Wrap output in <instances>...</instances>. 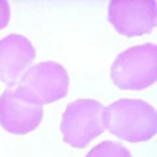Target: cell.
Returning <instances> with one entry per match:
<instances>
[{
    "label": "cell",
    "mask_w": 157,
    "mask_h": 157,
    "mask_svg": "<svg viewBox=\"0 0 157 157\" xmlns=\"http://www.w3.org/2000/svg\"><path fill=\"white\" fill-rule=\"evenodd\" d=\"M36 58V48L21 34L0 39V80L8 86L18 84Z\"/></svg>",
    "instance_id": "obj_7"
},
{
    "label": "cell",
    "mask_w": 157,
    "mask_h": 157,
    "mask_svg": "<svg viewBox=\"0 0 157 157\" xmlns=\"http://www.w3.org/2000/svg\"><path fill=\"white\" fill-rule=\"evenodd\" d=\"M113 82L123 90H141L157 78V47L155 43L132 46L121 52L110 72Z\"/></svg>",
    "instance_id": "obj_2"
},
{
    "label": "cell",
    "mask_w": 157,
    "mask_h": 157,
    "mask_svg": "<svg viewBox=\"0 0 157 157\" xmlns=\"http://www.w3.org/2000/svg\"><path fill=\"white\" fill-rule=\"evenodd\" d=\"M105 127L110 134L130 143L147 141L157 131L156 110L143 100L121 98L105 107Z\"/></svg>",
    "instance_id": "obj_1"
},
{
    "label": "cell",
    "mask_w": 157,
    "mask_h": 157,
    "mask_svg": "<svg viewBox=\"0 0 157 157\" xmlns=\"http://www.w3.org/2000/svg\"><path fill=\"white\" fill-rule=\"evenodd\" d=\"M107 18L115 30L126 37L151 33L157 24L156 2H111Z\"/></svg>",
    "instance_id": "obj_6"
},
{
    "label": "cell",
    "mask_w": 157,
    "mask_h": 157,
    "mask_svg": "<svg viewBox=\"0 0 157 157\" xmlns=\"http://www.w3.org/2000/svg\"><path fill=\"white\" fill-rule=\"evenodd\" d=\"M17 88L26 100L43 106L67 96L70 76L59 63L42 62L29 68Z\"/></svg>",
    "instance_id": "obj_4"
},
{
    "label": "cell",
    "mask_w": 157,
    "mask_h": 157,
    "mask_svg": "<svg viewBox=\"0 0 157 157\" xmlns=\"http://www.w3.org/2000/svg\"><path fill=\"white\" fill-rule=\"evenodd\" d=\"M11 18V7L6 0H0V30L4 29Z\"/></svg>",
    "instance_id": "obj_9"
},
{
    "label": "cell",
    "mask_w": 157,
    "mask_h": 157,
    "mask_svg": "<svg viewBox=\"0 0 157 157\" xmlns=\"http://www.w3.org/2000/svg\"><path fill=\"white\" fill-rule=\"evenodd\" d=\"M43 106L26 100L18 88L7 89L0 96V124L13 135H26L39 126Z\"/></svg>",
    "instance_id": "obj_5"
},
{
    "label": "cell",
    "mask_w": 157,
    "mask_h": 157,
    "mask_svg": "<svg viewBox=\"0 0 157 157\" xmlns=\"http://www.w3.org/2000/svg\"><path fill=\"white\" fill-rule=\"evenodd\" d=\"M60 131L67 144L73 148H85L106 131L104 105L89 98L72 102L63 113Z\"/></svg>",
    "instance_id": "obj_3"
},
{
    "label": "cell",
    "mask_w": 157,
    "mask_h": 157,
    "mask_svg": "<svg viewBox=\"0 0 157 157\" xmlns=\"http://www.w3.org/2000/svg\"><path fill=\"white\" fill-rule=\"evenodd\" d=\"M85 157H132V155L123 144L106 140L93 147Z\"/></svg>",
    "instance_id": "obj_8"
}]
</instances>
